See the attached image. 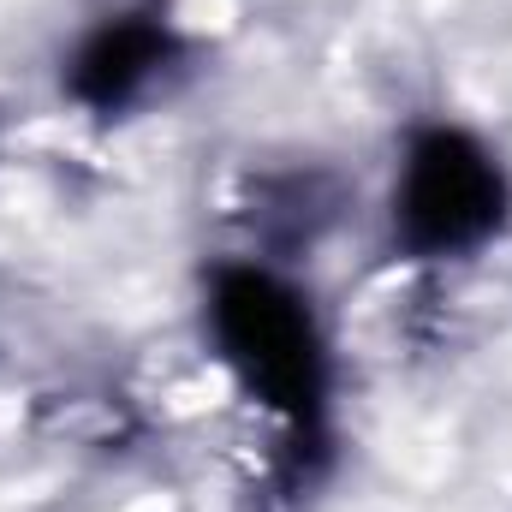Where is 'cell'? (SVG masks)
<instances>
[{"label": "cell", "mask_w": 512, "mask_h": 512, "mask_svg": "<svg viewBox=\"0 0 512 512\" xmlns=\"http://www.w3.org/2000/svg\"><path fill=\"white\" fill-rule=\"evenodd\" d=\"M209 328L233 376L298 435L322 429L328 405V346L310 304L268 268H221L209 286Z\"/></svg>", "instance_id": "cell-1"}, {"label": "cell", "mask_w": 512, "mask_h": 512, "mask_svg": "<svg viewBox=\"0 0 512 512\" xmlns=\"http://www.w3.org/2000/svg\"><path fill=\"white\" fill-rule=\"evenodd\" d=\"M507 215V173L501 161L459 126H435L411 137L399 191H393V233L411 256L477 251Z\"/></svg>", "instance_id": "cell-2"}, {"label": "cell", "mask_w": 512, "mask_h": 512, "mask_svg": "<svg viewBox=\"0 0 512 512\" xmlns=\"http://www.w3.org/2000/svg\"><path fill=\"white\" fill-rule=\"evenodd\" d=\"M167 54H173V30L167 24H155L149 12H120V18H108L78 48V60H72V96L84 108H96V114H114V108H126L131 96L167 66Z\"/></svg>", "instance_id": "cell-3"}]
</instances>
